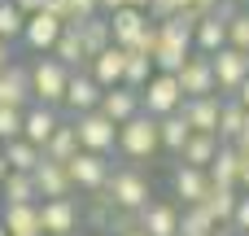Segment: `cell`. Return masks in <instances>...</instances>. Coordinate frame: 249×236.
<instances>
[{
    "mask_svg": "<svg viewBox=\"0 0 249 236\" xmlns=\"http://www.w3.org/2000/svg\"><path fill=\"white\" fill-rule=\"evenodd\" d=\"M66 26L53 18V13H31L26 18V26H22V39H26V48H35V53H53V44H57V35H61Z\"/></svg>",
    "mask_w": 249,
    "mask_h": 236,
    "instance_id": "cell-15",
    "label": "cell"
},
{
    "mask_svg": "<svg viewBox=\"0 0 249 236\" xmlns=\"http://www.w3.org/2000/svg\"><path fill=\"white\" fill-rule=\"evenodd\" d=\"M26 79H31V92L39 96V105L57 109V105H61V96H66L70 70H66L61 61H53V57H44V61H35V66L26 70Z\"/></svg>",
    "mask_w": 249,
    "mask_h": 236,
    "instance_id": "cell-2",
    "label": "cell"
},
{
    "mask_svg": "<svg viewBox=\"0 0 249 236\" xmlns=\"http://www.w3.org/2000/svg\"><path fill=\"white\" fill-rule=\"evenodd\" d=\"M219 105H223V96L184 101V105H179V118L188 123V131H193V136H214V127H219Z\"/></svg>",
    "mask_w": 249,
    "mask_h": 236,
    "instance_id": "cell-14",
    "label": "cell"
},
{
    "mask_svg": "<svg viewBox=\"0 0 249 236\" xmlns=\"http://www.w3.org/2000/svg\"><path fill=\"white\" fill-rule=\"evenodd\" d=\"M236 184H245V197H249V158H241V180Z\"/></svg>",
    "mask_w": 249,
    "mask_h": 236,
    "instance_id": "cell-42",
    "label": "cell"
},
{
    "mask_svg": "<svg viewBox=\"0 0 249 236\" xmlns=\"http://www.w3.org/2000/svg\"><path fill=\"white\" fill-rule=\"evenodd\" d=\"M0 140H22V109L13 105H0Z\"/></svg>",
    "mask_w": 249,
    "mask_h": 236,
    "instance_id": "cell-35",
    "label": "cell"
},
{
    "mask_svg": "<svg viewBox=\"0 0 249 236\" xmlns=\"http://www.w3.org/2000/svg\"><path fill=\"white\" fill-rule=\"evenodd\" d=\"M210 70H214V96H236V88L249 79V57L236 48H223L210 57Z\"/></svg>",
    "mask_w": 249,
    "mask_h": 236,
    "instance_id": "cell-5",
    "label": "cell"
},
{
    "mask_svg": "<svg viewBox=\"0 0 249 236\" xmlns=\"http://www.w3.org/2000/svg\"><path fill=\"white\" fill-rule=\"evenodd\" d=\"M214 219L201 210V206H184V215H179V236H214Z\"/></svg>",
    "mask_w": 249,
    "mask_h": 236,
    "instance_id": "cell-30",
    "label": "cell"
},
{
    "mask_svg": "<svg viewBox=\"0 0 249 236\" xmlns=\"http://www.w3.org/2000/svg\"><path fill=\"white\" fill-rule=\"evenodd\" d=\"M53 61H61V66H66V70H70V66H79V61H83V44H79V35H74V31H70V26H66V31H61V35H57V44H53Z\"/></svg>",
    "mask_w": 249,
    "mask_h": 236,
    "instance_id": "cell-32",
    "label": "cell"
},
{
    "mask_svg": "<svg viewBox=\"0 0 249 236\" xmlns=\"http://www.w3.org/2000/svg\"><path fill=\"white\" fill-rule=\"evenodd\" d=\"M241 123H245V109H241L232 96H223V105H219V127H214V140H219V145H236V136H241Z\"/></svg>",
    "mask_w": 249,
    "mask_h": 236,
    "instance_id": "cell-26",
    "label": "cell"
},
{
    "mask_svg": "<svg viewBox=\"0 0 249 236\" xmlns=\"http://www.w3.org/2000/svg\"><path fill=\"white\" fill-rule=\"evenodd\" d=\"M175 83H179L184 101L214 96V70H210V57H201V53H188V61L175 70Z\"/></svg>",
    "mask_w": 249,
    "mask_h": 236,
    "instance_id": "cell-6",
    "label": "cell"
},
{
    "mask_svg": "<svg viewBox=\"0 0 249 236\" xmlns=\"http://www.w3.org/2000/svg\"><path fill=\"white\" fill-rule=\"evenodd\" d=\"M22 26H26V18L13 9V0H0V39H4V44L22 39Z\"/></svg>",
    "mask_w": 249,
    "mask_h": 236,
    "instance_id": "cell-33",
    "label": "cell"
},
{
    "mask_svg": "<svg viewBox=\"0 0 249 236\" xmlns=\"http://www.w3.org/2000/svg\"><path fill=\"white\" fill-rule=\"evenodd\" d=\"M0 223L9 236H39V215L35 206H0Z\"/></svg>",
    "mask_w": 249,
    "mask_h": 236,
    "instance_id": "cell-22",
    "label": "cell"
},
{
    "mask_svg": "<svg viewBox=\"0 0 249 236\" xmlns=\"http://www.w3.org/2000/svg\"><path fill=\"white\" fill-rule=\"evenodd\" d=\"M136 223L144 236H179V210L166 201H149L136 210Z\"/></svg>",
    "mask_w": 249,
    "mask_h": 236,
    "instance_id": "cell-13",
    "label": "cell"
},
{
    "mask_svg": "<svg viewBox=\"0 0 249 236\" xmlns=\"http://www.w3.org/2000/svg\"><path fill=\"white\" fill-rule=\"evenodd\" d=\"M0 180H4V158H0Z\"/></svg>",
    "mask_w": 249,
    "mask_h": 236,
    "instance_id": "cell-45",
    "label": "cell"
},
{
    "mask_svg": "<svg viewBox=\"0 0 249 236\" xmlns=\"http://www.w3.org/2000/svg\"><path fill=\"white\" fill-rule=\"evenodd\" d=\"M228 18H232L228 4H219L214 13H206V18L197 22V31H193V53H201V57L223 53V48H228Z\"/></svg>",
    "mask_w": 249,
    "mask_h": 236,
    "instance_id": "cell-7",
    "label": "cell"
},
{
    "mask_svg": "<svg viewBox=\"0 0 249 236\" xmlns=\"http://www.w3.org/2000/svg\"><path fill=\"white\" fill-rule=\"evenodd\" d=\"M127 9H136V13H144V9H149V0H127Z\"/></svg>",
    "mask_w": 249,
    "mask_h": 236,
    "instance_id": "cell-43",
    "label": "cell"
},
{
    "mask_svg": "<svg viewBox=\"0 0 249 236\" xmlns=\"http://www.w3.org/2000/svg\"><path fill=\"white\" fill-rule=\"evenodd\" d=\"M74 136H79V149H83V153H96V158H105V149H114V140H118V127L92 109V114H79V123H74Z\"/></svg>",
    "mask_w": 249,
    "mask_h": 236,
    "instance_id": "cell-8",
    "label": "cell"
},
{
    "mask_svg": "<svg viewBox=\"0 0 249 236\" xmlns=\"http://www.w3.org/2000/svg\"><path fill=\"white\" fill-rule=\"evenodd\" d=\"M123 66H127V48L109 44L101 57H92V83L96 88H123Z\"/></svg>",
    "mask_w": 249,
    "mask_h": 236,
    "instance_id": "cell-17",
    "label": "cell"
},
{
    "mask_svg": "<svg viewBox=\"0 0 249 236\" xmlns=\"http://www.w3.org/2000/svg\"><path fill=\"white\" fill-rule=\"evenodd\" d=\"M127 158H149V153H158V118H149V114H136L131 123H123L118 127V140H114Z\"/></svg>",
    "mask_w": 249,
    "mask_h": 236,
    "instance_id": "cell-4",
    "label": "cell"
},
{
    "mask_svg": "<svg viewBox=\"0 0 249 236\" xmlns=\"http://www.w3.org/2000/svg\"><path fill=\"white\" fill-rule=\"evenodd\" d=\"M57 127H61V123H57V109H48V105H35V109L22 114V140L35 145V149H44Z\"/></svg>",
    "mask_w": 249,
    "mask_h": 236,
    "instance_id": "cell-18",
    "label": "cell"
},
{
    "mask_svg": "<svg viewBox=\"0 0 249 236\" xmlns=\"http://www.w3.org/2000/svg\"><path fill=\"white\" fill-rule=\"evenodd\" d=\"M149 79H153V61H149V57H140V53H127V66H123V88L140 92Z\"/></svg>",
    "mask_w": 249,
    "mask_h": 236,
    "instance_id": "cell-31",
    "label": "cell"
},
{
    "mask_svg": "<svg viewBox=\"0 0 249 236\" xmlns=\"http://www.w3.org/2000/svg\"><path fill=\"white\" fill-rule=\"evenodd\" d=\"M61 105L79 118V114H92L96 105H101V88L92 83V74H70V83H66V96H61Z\"/></svg>",
    "mask_w": 249,
    "mask_h": 236,
    "instance_id": "cell-16",
    "label": "cell"
},
{
    "mask_svg": "<svg viewBox=\"0 0 249 236\" xmlns=\"http://www.w3.org/2000/svg\"><path fill=\"white\" fill-rule=\"evenodd\" d=\"M66 180H70V188L79 184V188H92V193H101L105 188V180H109V162L105 158H96V153H74L70 162H66Z\"/></svg>",
    "mask_w": 249,
    "mask_h": 236,
    "instance_id": "cell-10",
    "label": "cell"
},
{
    "mask_svg": "<svg viewBox=\"0 0 249 236\" xmlns=\"http://www.w3.org/2000/svg\"><path fill=\"white\" fill-rule=\"evenodd\" d=\"M214 236H236V232H214Z\"/></svg>",
    "mask_w": 249,
    "mask_h": 236,
    "instance_id": "cell-47",
    "label": "cell"
},
{
    "mask_svg": "<svg viewBox=\"0 0 249 236\" xmlns=\"http://www.w3.org/2000/svg\"><path fill=\"white\" fill-rule=\"evenodd\" d=\"M105 26H109V39H114L118 48H131L149 22H144V13H136V9H118V13L105 18Z\"/></svg>",
    "mask_w": 249,
    "mask_h": 236,
    "instance_id": "cell-19",
    "label": "cell"
},
{
    "mask_svg": "<svg viewBox=\"0 0 249 236\" xmlns=\"http://www.w3.org/2000/svg\"><path fill=\"white\" fill-rule=\"evenodd\" d=\"M232 232L249 236V197H236V210H232Z\"/></svg>",
    "mask_w": 249,
    "mask_h": 236,
    "instance_id": "cell-37",
    "label": "cell"
},
{
    "mask_svg": "<svg viewBox=\"0 0 249 236\" xmlns=\"http://www.w3.org/2000/svg\"><path fill=\"white\" fill-rule=\"evenodd\" d=\"M66 9H70V26H79V22L96 18V0H66Z\"/></svg>",
    "mask_w": 249,
    "mask_h": 236,
    "instance_id": "cell-36",
    "label": "cell"
},
{
    "mask_svg": "<svg viewBox=\"0 0 249 236\" xmlns=\"http://www.w3.org/2000/svg\"><path fill=\"white\" fill-rule=\"evenodd\" d=\"M96 114L109 118L114 127H123V123H131L136 114H144V109H140V92H131V88H109V92H101Z\"/></svg>",
    "mask_w": 249,
    "mask_h": 236,
    "instance_id": "cell-11",
    "label": "cell"
},
{
    "mask_svg": "<svg viewBox=\"0 0 249 236\" xmlns=\"http://www.w3.org/2000/svg\"><path fill=\"white\" fill-rule=\"evenodd\" d=\"M0 158H4V171H18V175H31L39 166V149L26 145V140H9L0 149Z\"/></svg>",
    "mask_w": 249,
    "mask_h": 236,
    "instance_id": "cell-25",
    "label": "cell"
},
{
    "mask_svg": "<svg viewBox=\"0 0 249 236\" xmlns=\"http://www.w3.org/2000/svg\"><path fill=\"white\" fill-rule=\"evenodd\" d=\"M0 206H35V184H31V175L4 171V180H0Z\"/></svg>",
    "mask_w": 249,
    "mask_h": 236,
    "instance_id": "cell-23",
    "label": "cell"
},
{
    "mask_svg": "<svg viewBox=\"0 0 249 236\" xmlns=\"http://www.w3.org/2000/svg\"><path fill=\"white\" fill-rule=\"evenodd\" d=\"M35 215H39V236H70L74 228H79V206H74V197L39 201Z\"/></svg>",
    "mask_w": 249,
    "mask_h": 236,
    "instance_id": "cell-9",
    "label": "cell"
},
{
    "mask_svg": "<svg viewBox=\"0 0 249 236\" xmlns=\"http://www.w3.org/2000/svg\"><path fill=\"white\" fill-rule=\"evenodd\" d=\"M13 9H18L22 18H31V13H39V9H44V0H13Z\"/></svg>",
    "mask_w": 249,
    "mask_h": 236,
    "instance_id": "cell-39",
    "label": "cell"
},
{
    "mask_svg": "<svg viewBox=\"0 0 249 236\" xmlns=\"http://www.w3.org/2000/svg\"><path fill=\"white\" fill-rule=\"evenodd\" d=\"M0 236H9V232H4V223H0Z\"/></svg>",
    "mask_w": 249,
    "mask_h": 236,
    "instance_id": "cell-48",
    "label": "cell"
},
{
    "mask_svg": "<svg viewBox=\"0 0 249 236\" xmlns=\"http://www.w3.org/2000/svg\"><path fill=\"white\" fill-rule=\"evenodd\" d=\"M144 13H153L158 22H171L179 9H175V0H149V9H144Z\"/></svg>",
    "mask_w": 249,
    "mask_h": 236,
    "instance_id": "cell-38",
    "label": "cell"
},
{
    "mask_svg": "<svg viewBox=\"0 0 249 236\" xmlns=\"http://www.w3.org/2000/svg\"><path fill=\"white\" fill-rule=\"evenodd\" d=\"M214 153H219V140H214V136H188V145L179 149L184 166H193V171H206V166L214 162Z\"/></svg>",
    "mask_w": 249,
    "mask_h": 236,
    "instance_id": "cell-27",
    "label": "cell"
},
{
    "mask_svg": "<svg viewBox=\"0 0 249 236\" xmlns=\"http://www.w3.org/2000/svg\"><path fill=\"white\" fill-rule=\"evenodd\" d=\"M127 236H144V232H140V228H136V232H127Z\"/></svg>",
    "mask_w": 249,
    "mask_h": 236,
    "instance_id": "cell-46",
    "label": "cell"
},
{
    "mask_svg": "<svg viewBox=\"0 0 249 236\" xmlns=\"http://www.w3.org/2000/svg\"><path fill=\"white\" fill-rule=\"evenodd\" d=\"M210 175V184H219V188H236V180H241V153L232 149V145H219V153H214V162L206 166Z\"/></svg>",
    "mask_w": 249,
    "mask_h": 236,
    "instance_id": "cell-20",
    "label": "cell"
},
{
    "mask_svg": "<svg viewBox=\"0 0 249 236\" xmlns=\"http://www.w3.org/2000/svg\"><path fill=\"white\" fill-rule=\"evenodd\" d=\"M96 197H101V206H118V210L136 215L140 206H149V180L136 166H118V171H109V180Z\"/></svg>",
    "mask_w": 249,
    "mask_h": 236,
    "instance_id": "cell-1",
    "label": "cell"
},
{
    "mask_svg": "<svg viewBox=\"0 0 249 236\" xmlns=\"http://www.w3.org/2000/svg\"><path fill=\"white\" fill-rule=\"evenodd\" d=\"M232 101H236L241 109H249V79H245V83H241V88H236V96H232Z\"/></svg>",
    "mask_w": 249,
    "mask_h": 236,
    "instance_id": "cell-40",
    "label": "cell"
},
{
    "mask_svg": "<svg viewBox=\"0 0 249 236\" xmlns=\"http://www.w3.org/2000/svg\"><path fill=\"white\" fill-rule=\"evenodd\" d=\"M228 48L249 57V13H232L228 18Z\"/></svg>",
    "mask_w": 249,
    "mask_h": 236,
    "instance_id": "cell-34",
    "label": "cell"
},
{
    "mask_svg": "<svg viewBox=\"0 0 249 236\" xmlns=\"http://www.w3.org/2000/svg\"><path fill=\"white\" fill-rule=\"evenodd\" d=\"M96 236H109V232H96Z\"/></svg>",
    "mask_w": 249,
    "mask_h": 236,
    "instance_id": "cell-49",
    "label": "cell"
},
{
    "mask_svg": "<svg viewBox=\"0 0 249 236\" xmlns=\"http://www.w3.org/2000/svg\"><path fill=\"white\" fill-rule=\"evenodd\" d=\"M179 105H184V92H179L175 74H153L140 88V109L149 118H171V114H179Z\"/></svg>",
    "mask_w": 249,
    "mask_h": 236,
    "instance_id": "cell-3",
    "label": "cell"
},
{
    "mask_svg": "<svg viewBox=\"0 0 249 236\" xmlns=\"http://www.w3.org/2000/svg\"><path fill=\"white\" fill-rule=\"evenodd\" d=\"M4 66H9V44L0 39V70H4Z\"/></svg>",
    "mask_w": 249,
    "mask_h": 236,
    "instance_id": "cell-44",
    "label": "cell"
},
{
    "mask_svg": "<svg viewBox=\"0 0 249 236\" xmlns=\"http://www.w3.org/2000/svg\"><path fill=\"white\" fill-rule=\"evenodd\" d=\"M96 9H105V13H118V9H127V0H96Z\"/></svg>",
    "mask_w": 249,
    "mask_h": 236,
    "instance_id": "cell-41",
    "label": "cell"
},
{
    "mask_svg": "<svg viewBox=\"0 0 249 236\" xmlns=\"http://www.w3.org/2000/svg\"><path fill=\"white\" fill-rule=\"evenodd\" d=\"M175 193L184 197V206H201V201H206V193H210V180H206V171L179 166V171H175Z\"/></svg>",
    "mask_w": 249,
    "mask_h": 236,
    "instance_id": "cell-24",
    "label": "cell"
},
{
    "mask_svg": "<svg viewBox=\"0 0 249 236\" xmlns=\"http://www.w3.org/2000/svg\"><path fill=\"white\" fill-rule=\"evenodd\" d=\"M74 35H79V44H83V57H101L114 39H109V26H105V18H88V22H79V26H70Z\"/></svg>",
    "mask_w": 249,
    "mask_h": 236,
    "instance_id": "cell-21",
    "label": "cell"
},
{
    "mask_svg": "<svg viewBox=\"0 0 249 236\" xmlns=\"http://www.w3.org/2000/svg\"><path fill=\"white\" fill-rule=\"evenodd\" d=\"M188 123L179 118V114H171V118H158V149H171V153H179L184 145H188Z\"/></svg>",
    "mask_w": 249,
    "mask_h": 236,
    "instance_id": "cell-29",
    "label": "cell"
},
{
    "mask_svg": "<svg viewBox=\"0 0 249 236\" xmlns=\"http://www.w3.org/2000/svg\"><path fill=\"white\" fill-rule=\"evenodd\" d=\"M31 184H35V201H61L70 197V180H66V166L61 162H44L31 171Z\"/></svg>",
    "mask_w": 249,
    "mask_h": 236,
    "instance_id": "cell-12",
    "label": "cell"
},
{
    "mask_svg": "<svg viewBox=\"0 0 249 236\" xmlns=\"http://www.w3.org/2000/svg\"><path fill=\"white\" fill-rule=\"evenodd\" d=\"M201 210H206L214 223H232V210H236V188H219V184H210V193H206Z\"/></svg>",
    "mask_w": 249,
    "mask_h": 236,
    "instance_id": "cell-28",
    "label": "cell"
}]
</instances>
